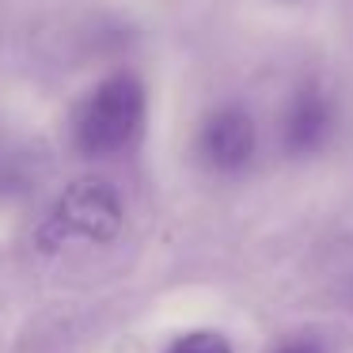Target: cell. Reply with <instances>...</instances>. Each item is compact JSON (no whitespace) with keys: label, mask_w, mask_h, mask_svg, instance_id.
I'll return each instance as SVG.
<instances>
[{"label":"cell","mask_w":353,"mask_h":353,"mask_svg":"<svg viewBox=\"0 0 353 353\" xmlns=\"http://www.w3.org/2000/svg\"><path fill=\"white\" fill-rule=\"evenodd\" d=\"M148 114V92L133 72L103 77L72 110V145L88 160L118 156L137 141Z\"/></svg>","instance_id":"6da1fadb"},{"label":"cell","mask_w":353,"mask_h":353,"mask_svg":"<svg viewBox=\"0 0 353 353\" xmlns=\"http://www.w3.org/2000/svg\"><path fill=\"white\" fill-rule=\"evenodd\" d=\"M254 148H259L254 118L247 114L243 107H236V103L216 107L198 130L201 160H205V168L221 171V175H236V171H243L247 163L254 160Z\"/></svg>","instance_id":"7a4b0ae2"},{"label":"cell","mask_w":353,"mask_h":353,"mask_svg":"<svg viewBox=\"0 0 353 353\" xmlns=\"http://www.w3.org/2000/svg\"><path fill=\"white\" fill-rule=\"evenodd\" d=\"M57 228L69 236L84 239H110L122 228V201H118L114 186L99 183V179H84V183L69 186L57 205Z\"/></svg>","instance_id":"3957f363"},{"label":"cell","mask_w":353,"mask_h":353,"mask_svg":"<svg viewBox=\"0 0 353 353\" xmlns=\"http://www.w3.org/2000/svg\"><path fill=\"white\" fill-rule=\"evenodd\" d=\"M334 130V103L315 80H304L289 95L281 114V145L289 156H315Z\"/></svg>","instance_id":"277c9868"},{"label":"cell","mask_w":353,"mask_h":353,"mask_svg":"<svg viewBox=\"0 0 353 353\" xmlns=\"http://www.w3.org/2000/svg\"><path fill=\"white\" fill-rule=\"evenodd\" d=\"M168 353H232V342L224 334H213V330H198V334L179 338Z\"/></svg>","instance_id":"5b68a950"},{"label":"cell","mask_w":353,"mask_h":353,"mask_svg":"<svg viewBox=\"0 0 353 353\" xmlns=\"http://www.w3.org/2000/svg\"><path fill=\"white\" fill-rule=\"evenodd\" d=\"M274 353H327L319 342H312V338H296V342H285V345H277Z\"/></svg>","instance_id":"8992f818"},{"label":"cell","mask_w":353,"mask_h":353,"mask_svg":"<svg viewBox=\"0 0 353 353\" xmlns=\"http://www.w3.org/2000/svg\"><path fill=\"white\" fill-rule=\"evenodd\" d=\"M277 4H292V0H277Z\"/></svg>","instance_id":"52a82bcc"}]
</instances>
